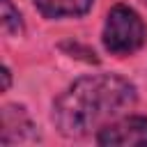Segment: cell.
<instances>
[{"label": "cell", "mask_w": 147, "mask_h": 147, "mask_svg": "<svg viewBox=\"0 0 147 147\" xmlns=\"http://www.w3.org/2000/svg\"><path fill=\"white\" fill-rule=\"evenodd\" d=\"M2 78H5V83H2V90H7V87H9V69H7V67L2 69Z\"/></svg>", "instance_id": "obj_6"}, {"label": "cell", "mask_w": 147, "mask_h": 147, "mask_svg": "<svg viewBox=\"0 0 147 147\" xmlns=\"http://www.w3.org/2000/svg\"><path fill=\"white\" fill-rule=\"evenodd\" d=\"M92 2L94 0H34V7L46 18H67L87 14Z\"/></svg>", "instance_id": "obj_4"}, {"label": "cell", "mask_w": 147, "mask_h": 147, "mask_svg": "<svg viewBox=\"0 0 147 147\" xmlns=\"http://www.w3.org/2000/svg\"><path fill=\"white\" fill-rule=\"evenodd\" d=\"M103 46L113 55H129L136 53L147 37L145 23L136 9L126 5H115L103 23Z\"/></svg>", "instance_id": "obj_2"}, {"label": "cell", "mask_w": 147, "mask_h": 147, "mask_svg": "<svg viewBox=\"0 0 147 147\" xmlns=\"http://www.w3.org/2000/svg\"><path fill=\"white\" fill-rule=\"evenodd\" d=\"M99 145L110 147H131V145H147V117L142 115H126L117 117L115 122L106 124L96 133Z\"/></svg>", "instance_id": "obj_3"}, {"label": "cell", "mask_w": 147, "mask_h": 147, "mask_svg": "<svg viewBox=\"0 0 147 147\" xmlns=\"http://www.w3.org/2000/svg\"><path fill=\"white\" fill-rule=\"evenodd\" d=\"M136 103V87L113 74L78 78L53 103V122L67 138H83L122 117Z\"/></svg>", "instance_id": "obj_1"}, {"label": "cell", "mask_w": 147, "mask_h": 147, "mask_svg": "<svg viewBox=\"0 0 147 147\" xmlns=\"http://www.w3.org/2000/svg\"><path fill=\"white\" fill-rule=\"evenodd\" d=\"M0 18H2V30L5 34H21L23 32V21L21 14L14 9L11 0H0Z\"/></svg>", "instance_id": "obj_5"}]
</instances>
